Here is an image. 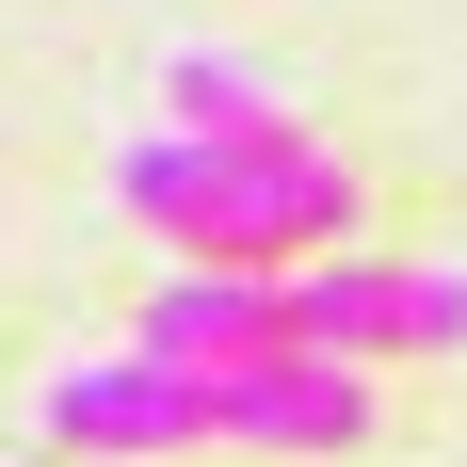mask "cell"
I'll return each instance as SVG.
<instances>
[{
	"instance_id": "6da1fadb",
	"label": "cell",
	"mask_w": 467,
	"mask_h": 467,
	"mask_svg": "<svg viewBox=\"0 0 467 467\" xmlns=\"http://www.w3.org/2000/svg\"><path fill=\"white\" fill-rule=\"evenodd\" d=\"M113 193H130L178 258H210V275L338 258V226H355V178H338L306 130H145Z\"/></svg>"
},
{
	"instance_id": "7a4b0ae2",
	"label": "cell",
	"mask_w": 467,
	"mask_h": 467,
	"mask_svg": "<svg viewBox=\"0 0 467 467\" xmlns=\"http://www.w3.org/2000/svg\"><path fill=\"white\" fill-rule=\"evenodd\" d=\"M290 338L371 371V355H467V258H306L290 275Z\"/></svg>"
},
{
	"instance_id": "3957f363",
	"label": "cell",
	"mask_w": 467,
	"mask_h": 467,
	"mask_svg": "<svg viewBox=\"0 0 467 467\" xmlns=\"http://www.w3.org/2000/svg\"><path fill=\"white\" fill-rule=\"evenodd\" d=\"M226 435V387L178 371V355H97V371H48V451H210Z\"/></svg>"
},
{
	"instance_id": "277c9868",
	"label": "cell",
	"mask_w": 467,
	"mask_h": 467,
	"mask_svg": "<svg viewBox=\"0 0 467 467\" xmlns=\"http://www.w3.org/2000/svg\"><path fill=\"white\" fill-rule=\"evenodd\" d=\"M130 355H178V371H258V355H306V338H290V275H210V258H178Z\"/></svg>"
},
{
	"instance_id": "5b68a950",
	"label": "cell",
	"mask_w": 467,
	"mask_h": 467,
	"mask_svg": "<svg viewBox=\"0 0 467 467\" xmlns=\"http://www.w3.org/2000/svg\"><path fill=\"white\" fill-rule=\"evenodd\" d=\"M210 387H226L242 451H355L371 435V371H338V355H258V371H210Z\"/></svg>"
},
{
	"instance_id": "8992f818",
	"label": "cell",
	"mask_w": 467,
	"mask_h": 467,
	"mask_svg": "<svg viewBox=\"0 0 467 467\" xmlns=\"http://www.w3.org/2000/svg\"><path fill=\"white\" fill-rule=\"evenodd\" d=\"M161 97H178V130H290V113H275V81H258V65H226V48L161 65Z\"/></svg>"
}]
</instances>
